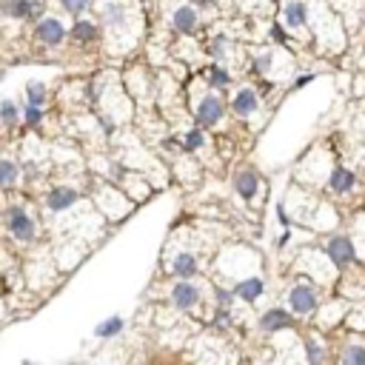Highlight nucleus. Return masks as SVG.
Masks as SVG:
<instances>
[{
	"mask_svg": "<svg viewBox=\"0 0 365 365\" xmlns=\"http://www.w3.org/2000/svg\"><path fill=\"white\" fill-rule=\"evenodd\" d=\"M229 46H232V40H229L226 35H214V37L208 40L205 52H208V57H211L214 63H223V60H226V54H229Z\"/></svg>",
	"mask_w": 365,
	"mask_h": 365,
	"instance_id": "27",
	"label": "nucleus"
},
{
	"mask_svg": "<svg viewBox=\"0 0 365 365\" xmlns=\"http://www.w3.org/2000/svg\"><path fill=\"white\" fill-rule=\"evenodd\" d=\"M234 191H237L240 200L254 203L257 194H260V174H257L254 169H249V166L237 169V172H234Z\"/></svg>",
	"mask_w": 365,
	"mask_h": 365,
	"instance_id": "17",
	"label": "nucleus"
},
{
	"mask_svg": "<svg viewBox=\"0 0 365 365\" xmlns=\"http://www.w3.org/2000/svg\"><path fill=\"white\" fill-rule=\"evenodd\" d=\"M229 109H232V114H234L237 120L254 117V114L260 112V95H257V89H254V86H240V89L232 95Z\"/></svg>",
	"mask_w": 365,
	"mask_h": 365,
	"instance_id": "12",
	"label": "nucleus"
},
{
	"mask_svg": "<svg viewBox=\"0 0 365 365\" xmlns=\"http://www.w3.org/2000/svg\"><path fill=\"white\" fill-rule=\"evenodd\" d=\"M0 223H4V211H0Z\"/></svg>",
	"mask_w": 365,
	"mask_h": 365,
	"instance_id": "37",
	"label": "nucleus"
},
{
	"mask_svg": "<svg viewBox=\"0 0 365 365\" xmlns=\"http://www.w3.org/2000/svg\"><path fill=\"white\" fill-rule=\"evenodd\" d=\"M20 365H35V362H32V359H23V362H20Z\"/></svg>",
	"mask_w": 365,
	"mask_h": 365,
	"instance_id": "36",
	"label": "nucleus"
},
{
	"mask_svg": "<svg viewBox=\"0 0 365 365\" xmlns=\"http://www.w3.org/2000/svg\"><path fill=\"white\" fill-rule=\"evenodd\" d=\"M357 174L351 172V169H345V166H334L331 172H328V177H325V189L331 191V194H337V197H345V194H351L354 189H357Z\"/></svg>",
	"mask_w": 365,
	"mask_h": 365,
	"instance_id": "16",
	"label": "nucleus"
},
{
	"mask_svg": "<svg viewBox=\"0 0 365 365\" xmlns=\"http://www.w3.org/2000/svg\"><path fill=\"white\" fill-rule=\"evenodd\" d=\"M205 143H208L205 131H203V128H197V126H191V128H186V131H183V137H180V149H183L186 155H194V152H200V149H203Z\"/></svg>",
	"mask_w": 365,
	"mask_h": 365,
	"instance_id": "22",
	"label": "nucleus"
},
{
	"mask_svg": "<svg viewBox=\"0 0 365 365\" xmlns=\"http://www.w3.org/2000/svg\"><path fill=\"white\" fill-rule=\"evenodd\" d=\"M78 200H80V191L75 189V186H52L49 191H46V208L52 211V214H63V211H68V208H75L78 205Z\"/></svg>",
	"mask_w": 365,
	"mask_h": 365,
	"instance_id": "13",
	"label": "nucleus"
},
{
	"mask_svg": "<svg viewBox=\"0 0 365 365\" xmlns=\"http://www.w3.org/2000/svg\"><path fill=\"white\" fill-rule=\"evenodd\" d=\"M226 100L223 95H217V92H208L203 86V92L197 97H191V120L197 128H217L223 120H226Z\"/></svg>",
	"mask_w": 365,
	"mask_h": 365,
	"instance_id": "3",
	"label": "nucleus"
},
{
	"mask_svg": "<svg viewBox=\"0 0 365 365\" xmlns=\"http://www.w3.org/2000/svg\"><path fill=\"white\" fill-rule=\"evenodd\" d=\"M234 297L237 300H243V303H249V306H254L263 294H265V280L263 277H257V274H249V277H240L237 282H234Z\"/></svg>",
	"mask_w": 365,
	"mask_h": 365,
	"instance_id": "18",
	"label": "nucleus"
},
{
	"mask_svg": "<svg viewBox=\"0 0 365 365\" xmlns=\"http://www.w3.org/2000/svg\"><path fill=\"white\" fill-rule=\"evenodd\" d=\"M285 328H294V314H291L288 309H268L260 314V331L263 334H277V331H285Z\"/></svg>",
	"mask_w": 365,
	"mask_h": 365,
	"instance_id": "15",
	"label": "nucleus"
},
{
	"mask_svg": "<svg viewBox=\"0 0 365 365\" xmlns=\"http://www.w3.org/2000/svg\"><path fill=\"white\" fill-rule=\"evenodd\" d=\"M169 300H172V306H174L177 311L191 314V311H197L200 303H203V288H200V282H194V280H177V282L169 288Z\"/></svg>",
	"mask_w": 365,
	"mask_h": 365,
	"instance_id": "9",
	"label": "nucleus"
},
{
	"mask_svg": "<svg viewBox=\"0 0 365 365\" xmlns=\"http://www.w3.org/2000/svg\"><path fill=\"white\" fill-rule=\"evenodd\" d=\"M229 325H232V311L217 309V314H214V328H229Z\"/></svg>",
	"mask_w": 365,
	"mask_h": 365,
	"instance_id": "34",
	"label": "nucleus"
},
{
	"mask_svg": "<svg viewBox=\"0 0 365 365\" xmlns=\"http://www.w3.org/2000/svg\"><path fill=\"white\" fill-rule=\"evenodd\" d=\"M0 20H4V9H0Z\"/></svg>",
	"mask_w": 365,
	"mask_h": 365,
	"instance_id": "38",
	"label": "nucleus"
},
{
	"mask_svg": "<svg viewBox=\"0 0 365 365\" xmlns=\"http://www.w3.org/2000/svg\"><path fill=\"white\" fill-rule=\"evenodd\" d=\"M100 35H103L100 23H97V20H89V18H78L75 23H71V29H68V37L75 40V43H80V46H92V43H97V40H100Z\"/></svg>",
	"mask_w": 365,
	"mask_h": 365,
	"instance_id": "20",
	"label": "nucleus"
},
{
	"mask_svg": "<svg viewBox=\"0 0 365 365\" xmlns=\"http://www.w3.org/2000/svg\"><path fill=\"white\" fill-rule=\"evenodd\" d=\"M23 95H26V103H29V106L46 109V103H49V86H46L43 80H29Z\"/></svg>",
	"mask_w": 365,
	"mask_h": 365,
	"instance_id": "24",
	"label": "nucleus"
},
{
	"mask_svg": "<svg viewBox=\"0 0 365 365\" xmlns=\"http://www.w3.org/2000/svg\"><path fill=\"white\" fill-rule=\"evenodd\" d=\"M274 52L271 49H265V52H257L254 57H251V75H257V78H271V71H274Z\"/></svg>",
	"mask_w": 365,
	"mask_h": 365,
	"instance_id": "25",
	"label": "nucleus"
},
{
	"mask_svg": "<svg viewBox=\"0 0 365 365\" xmlns=\"http://www.w3.org/2000/svg\"><path fill=\"white\" fill-rule=\"evenodd\" d=\"M43 120H46V109H37V106H29V103L20 106V123L26 128H40Z\"/></svg>",
	"mask_w": 365,
	"mask_h": 365,
	"instance_id": "28",
	"label": "nucleus"
},
{
	"mask_svg": "<svg viewBox=\"0 0 365 365\" xmlns=\"http://www.w3.org/2000/svg\"><path fill=\"white\" fill-rule=\"evenodd\" d=\"M123 317H109V320H103L97 328H95V337H100V340H112V337H117L120 331H123Z\"/></svg>",
	"mask_w": 365,
	"mask_h": 365,
	"instance_id": "30",
	"label": "nucleus"
},
{
	"mask_svg": "<svg viewBox=\"0 0 365 365\" xmlns=\"http://www.w3.org/2000/svg\"><path fill=\"white\" fill-rule=\"evenodd\" d=\"M97 15L103 23V32L112 37H126L137 26V15H134V6L128 0H100Z\"/></svg>",
	"mask_w": 365,
	"mask_h": 365,
	"instance_id": "2",
	"label": "nucleus"
},
{
	"mask_svg": "<svg viewBox=\"0 0 365 365\" xmlns=\"http://www.w3.org/2000/svg\"><path fill=\"white\" fill-rule=\"evenodd\" d=\"M169 271L177 277V280H194L200 274V254L191 251V249H183V251H174L172 263H169Z\"/></svg>",
	"mask_w": 365,
	"mask_h": 365,
	"instance_id": "14",
	"label": "nucleus"
},
{
	"mask_svg": "<svg viewBox=\"0 0 365 365\" xmlns=\"http://www.w3.org/2000/svg\"><path fill=\"white\" fill-rule=\"evenodd\" d=\"M0 9H4V18L37 23L46 12V0H0Z\"/></svg>",
	"mask_w": 365,
	"mask_h": 365,
	"instance_id": "11",
	"label": "nucleus"
},
{
	"mask_svg": "<svg viewBox=\"0 0 365 365\" xmlns=\"http://www.w3.org/2000/svg\"><path fill=\"white\" fill-rule=\"evenodd\" d=\"M18 123H20V103L12 97H4L0 100V126L15 128Z\"/></svg>",
	"mask_w": 365,
	"mask_h": 365,
	"instance_id": "26",
	"label": "nucleus"
},
{
	"mask_svg": "<svg viewBox=\"0 0 365 365\" xmlns=\"http://www.w3.org/2000/svg\"><path fill=\"white\" fill-rule=\"evenodd\" d=\"M340 365H365V342L348 340L340 351Z\"/></svg>",
	"mask_w": 365,
	"mask_h": 365,
	"instance_id": "23",
	"label": "nucleus"
},
{
	"mask_svg": "<svg viewBox=\"0 0 365 365\" xmlns=\"http://www.w3.org/2000/svg\"><path fill=\"white\" fill-rule=\"evenodd\" d=\"M311 80H314V71H303V75H297V78H294L291 89H303V86H309Z\"/></svg>",
	"mask_w": 365,
	"mask_h": 365,
	"instance_id": "35",
	"label": "nucleus"
},
{
	"mask_svg": "<svg viewBox=\"0 0 365 365\" xmlns=\"http://www.w3.org/2000/svg\"><path fill=\"white\" fill-rule=\"evenodd\" d=\"M306 357H309V365H323L325 351H323L320 340H314V337H309V340H306Z\"/></svg>",
	"mask_w": 365,
	"mask_h": 365,
	"instance_id": "32",
	"label": "nucleus"
},
{
	"mask_svg": "<svg viewBox=\"0 0 365 365\" xmlns=\"http://www.w3.org/2000/svg\"><path fill=\"white\" fill-rule=\"evenodd\" d=\"M268 37H271L277 46H288V32H285L280 23H271V29H268Z\"/></svg>",
	"mask_w": 365,
	"mask_h": 365,
	"instance_id": "33",
	"label": "nucleus"
},
{
	"mask_svg": "<svg viewBox=\"0 0 365 365\" xmlns=\"http://www.w3.org/2000/svg\"><path fill=\"white\" fill-rule=\"evenodd\" d=\"M57 4H60V9L66 12V15H71V18H86V12L95 6L92 4V0H57Z\"/></svg>",
	"mask_w": 365,
	"mask_h": 365,
	"instance_id": "29",
	"label": "nucleus"
},
{
	"mask_svg": "<svg viewBox=\"0 0 365 365\" xmlns=\"http://www.w3.org/2000/svg\"><path fill=\"white\" fill-rule=\"evenodd\" d=\"M234 303H237V297H234V291H232V288H226V285H217V288H214V306H217V309L232 311V309H234Z\"/></svg>",
	"mask_w": 365,
	"mask_h": 365,
	"instance_id": "31",
	"label": "nucleus"
},
{
	"mask_svg": "<svg viewBox=\"0 0 365 365\" xmlns=\"http://www.w3.org/2000/svg\"><path fill=\"white\" fill-rule=\"evenodd\" d=\"M309 35L328 54H340L345 49L342 18L328 6V0H314V4H309Z\"/></svg>",
	"mask_w": 365,
	"mask_h": 365,
	"instance_id": "1",
	"label": "nucleus"
},
{
	"mask_svg": "<svg viewBox=\"0 0 365 365\" xmlns=\"http://www.w3.org/2000/svg\"><path fill=\"white\" fill-rule=\"evenodd\" d=\"M277 23L291 35H303L309 29V4L306 0H280V18Z\"/></svg>",
	"mask_w": 365,
	"mask_h": 365,
	"instance_id": "8",
	"label": "nucleus"
},
{
	"mask_svg": "<svg viewBox=\"0 0 365 365\" xmlns=\"http://www.w3.org/2000/svg\"><path fill=\"white\" fill-rule=\"evenodd\" d=\"M285 303H288V311L297 314V317L317 314V309H320V288H317V282H311V280L294 282V285L288 288Z\"/></svg>",
	"mask_w": 365,
	"mask_h": 365,
	"instance_id": "5",
	"label": "nucleus"
},
{
	"mask_svg": "<svg viewBox=\"0 0 365 365\" xmlns=\"http://www.w3.org/2000/svg\"><path fill=\"white\" fill-rule=\"evenodd\" d=\"M203 86L208 89V92H226L229 86H232V71L223 66V63H211V66H205L203 68Z\"/></svg>",
	"mask_w": 365,
	"mask_h": 365,
	"instance_id": "19",
	"label": "nucleus"
},
{
	"mask_svg": "<svg viewBox=\"0 0 365 365\" xmlns=\"http://www.w3.org/2000/svg\"><path fill=\"white\" fill-rule=\"evenodd\" d=\"M4 223H6V232L12 234V240H18V243H35L37 234H40V226L32 217V211L26 205H20V203H12L6 208Z\"/></svg>",
	"mask_w": 365,
	"mask_h": 365,
	"instance_id": "4",
	"label": "nucleus"
},
{
	"mask_svg": "<svg viewBox=\"0 0 365 365\" xmlns=\"http://www.w3.org/2000/svg\"><path fill=\"white\" fill-rule=\"evenodd\" d=\"M320 251H323V257H325L334 268H340V271H345L348 265H354V263H357V257H359V251H357L354 240H351L348 234H340V232L328 234Z\"/></svg>",
	"mask_w": 365,
	"mask_h": 365,
	"instance_id": "7",
	"label": "nucleus"
},
{
	"mask_svg": "<svg viewBox=\"0 0 365 365\" xmlns=\"http://www.w3.org/2000/svg\"><path fill=\"white\" fill-rule=\"evenodd\" d=\"M23 166L12 157H0V189H15L20 183Z\"/></svg>",
	"mask_w": 365,
	"mask_h": 365,
	"instance_id": "21",
	"label": "nucleus"
},
{
	"mask_svg": "<svg viewBox=\"0 0 365 365\" xmlns=\"http://www.w3.org/2000/svg\"><path fill=\"white\" fill-rule=\"evenodd\" d=\"M166 20H169L172 32L183 35V37H194L200 32V26H203L200 9L194 4H189V0H174V4H169Z\"/></svg>",
	"mask_w": 365,
	"mask_h": 365,
	"instance_id": "6",
	"label": "nucleus"
},
{
	"mask_svg": "<svg viewBox=\"0 0 365 365\" xmlns=\"http://www.w3.org/2000/svg\"><path fill=\"white\" fill-rule=\"evenodd\" d=\"M32 35H35L37 43H43V46H49V49H57V46L68 37V29H66L63 18H57V15H43V18L35 23Z\"/></svg>",
	"mask_w": 365,
	"mask_h": 365,
	"instance_id": "10",
	"label": "nucleus"
}]
</instances>
